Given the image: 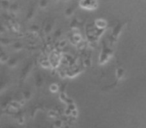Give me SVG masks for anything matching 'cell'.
Segmentation results:
<instances>
[{"label":"cell","mask_w":146,"mask_h":128,"mask_svg":"<svg viewBox=\"0 0 146 128\" xmlns=\"http://www.w3.org/2000/svg\"><path fill=\"white\" fill-rule=\"evenodd\" d=\"M128 22H129L128 20L124 21V22H118L117 24L114 26L113 30H112L111 34H110V36H109V42H110V45H111V46L117 42L120 35H121L122 31H123V29L126 27V25H127Z\"/></svg>","instance_id":"6da1fadb"},{"label":"cell","mask_w":146,"mask_h":128,"mask_svg":"<svg viewBox=\"0 0 146 128\" xmlns=\"http://www.w3.org/2000/svg\"><path fill=\"white\" fill-rule=\"evenodd\" d=\"M33 68H34V61L29 60L24 65V67L21 69L20 77H19V80H20L21 83H24V82L28 79V77L31 75V73H32Z\"/></svg>","instance_id":"7a4b0ae2"},{"label":"cell","mask_w":146,"mask_h":128,"mask_svg":"<svg viewBox=\"0 0 146 128\" xmlns=\"http://www.w3.org/2000/svg\"><path fill=\"white\" fill-rule=\"evenodd\" d=\"M112 56H113V50L104 44L101 49V52H100L99 60H98L99 65H105Z\"/></svg>","instance_id":"3957f363"},{"label":"cell","mask_w":146,"mask_h":128,"mask_svg":"<svg viewBox=\"0 0 146 128\" xmlns=\"http://www.w3.org/2000/svg\"><path fill=\"white\" fill-rule=\"evenodd\" d=\"M125 77V69L122 66H118L115 70V83L112 84L110 87H114L117 85L119 82H121L123 80V78Z\"/></svg>","instance_id":"277c9868"},{"label":"cell","mask_w":146,"mask_h":128,"mask_svg":"<svg viewBox=\"0 0 146 128\" xmlns=\"http://www.w3.org/2000/svg\"><path fill=\"white\" fill-rule=\"evenodd\" d=\"M36 8H37V5L35 3L29 7L28 11L26 13V16H25V22H30L31 20H33L35 14H36Z\"/></svg>","instance_id":"5b68a950"},{"label":"cell","mask_w":146,"mask_h":128,"mask_svg":"<svg viewBox=\"0 0 146 128\" xmlns=\"http://www.w3.org/2000/svg\"><path fill=\"white\" fill-rule=\"evenodd\" d=\"M54 25H55L54 19H50V20L47 21L44 24V27H43V32H44V34L49 35L50 33H52L53 29H54Z\"/></svg>","instance_id":"8992f818"},{"label":"cell","mask_w":146,"mask_h":128,"mask_svg":"<svg viewBox=\"0 0 146 128\" xmlns=\"http://www.w3.org/2000/svg\"><path fill=\"white\" fill-rule=\"evenodd\" d=\"M34 84L37 89H40L44 85V78H43V76L39 72H36L34 74Z\"/></svg>","instance_id":"52a82bcc"},{"label":"cell","mask_w":146,"mask_h":128,"mask_svg":"<svg viewBox=\"0 0 146 128\" xmlns=\"http://www.w3.org/2000/svg\"><path fill=\"white\" fill-rule=\"evenodd\" d=\"M19 61H20V58L18 56H13L11 58H8L6 62V65L8 66L9 68H15L17 65H18Z\"/></svg>","instance_id":"ba28073f"},{"label":"cell","mask_w":146,"mask_h":128,"mask_svg":"<svg viewBox=\"0 0 146 128\" xmlns=\"http://www.w3.org/2000/svg\"><path fill=\"white\" fill-rule=\"evenodd\" d=\"M42 109H43V105H41V104H37V105L33 106L30 110V118H35L36 114Z\"/></svg>","instance_id":"9c48e42d"},{"label":"cell","mask_w":146,"mask_h":128,"mask_svg":"<svg viewBox=\"0 0 146 128\" xmlns=\"http://www.w3.org/2000/svg\"><path fill=\"white\" fill-rule=\"evenodd\" d=\"M75 9H76L75 5H71V6H69L68 8H66V10H65L64 16L66 17V18H71V17H73L74 12H75Z\"/></svg>","instance_id":"30bf717a"},{"label":"cell","mask_w":146,"mask_h":128,"mask_svg":"<svg viewBox=\"0 0 146 128\" xmlns=\"http://www.w3.org/2000/svg\"><path fill=\"white\" fill-rule=\"evenodd\" d=\"M8 85H9V81L8 79H2L0 80V94L3 93L5 90L8 88Z\"/></svg>","instance_id":"8fae6325"},{"label":"cell","mask_w":146,"mask_h":128,"mask_svg":"<svg viewBox=\"0 0 146 128\" xmlns=\"http://www.w3.org/2000/svg\"><path fill=\"white\" fill-rule=\"evenodd\" d=\"M31 98H32V92H31V90H25V91H23L22 101L24 102V103L27 101H29Z\"/></svg>","instance_id":"7c38bea8"},{"label":"cell","mask_w":146,"mask_h":128,"mask_svg":"<svg viewBox=\"0 0 146 128\" xmlns=\"http://www.w3.org/2000/svg\"><path fill=\"white\" fill-rule=\"evenodd\" d=\"M9 12L11 13V14H16L17 12L19 11V4L17 2H13L10 4V7H9Z\"/></svg>","instance_id":"4fadbf2b"},{"label":"cell","mask_w":146,"mask_h":128,"mask_svg":"<svg viewBox=\"0 0 146 128\" xmlns=\"http://www.w3.org/2000/svg\"><path fill=\"white\" fill-rule=\"evenodd\" d=\"M13 43V41L9 38H4V37H0V45L1 46H11Z\"/></svg>","instance_id":"5bb4252c"},{"label":"cell","mask_w":146,"mask_h":128,"mask_svg":"<svg viewBox=\"0 0 146 128\" xmlns=\"http://www.w3.org/2000/svg\"><path fill=\"white\" fill-rule=\"evenodd\" d=\"M11 47H12L14 51H20V50H22V49L24 48V45H23V43L20 42V41H16V42L12 43Z\"/></svg>","instance_id":"9a60e30c"},{"label":"cell","mask_w":146,"mask_h":128,"mask_svg":"<svg viewBox=\"0 0 146 128\" xmlns=\"http://www.w3.org/2000/svg\"><path fill=\"white\" fill-rule=\"evenodd\" d=\"M15 116H16L17 121L19 122L20 124H23L25 121V116L22 112H15Z\"/></svg>","instance_id":"2e32d148"},{"label":"cell","mask_w":146,"mask_h":128,"mask_svg":"<svg viewBox=\"0 0 146 128\" xmlns=\"http://www.w3.org/2000/svg\"><path fill=\"white\" fill-rule=\"evenodd\" d=\"M48 5H49V1H48V0H40V1H39L38 7L41 9V10H45V9L48 7Z\"/></svg>","instance_id":"e0dca14e"},{"label":"cell","mask_w":146,"mask_h":128,"mask_svg":"<svg viewBox=\"0 0 146 128\" xmlns=\"http://www.w3.org/2000/svg\"><path fill=\"white\" fill-rule=\"evenodd\" d=\"M39 30H40V26L37 24H31L30 27H29V31L32 33H37L39 32Z\"/></svg>","instance_id":"ac0fdd59"},{"label":"cell","mask_w":146,"mask_h":128,"mask_svg":"<svg viewBox=\"0 0 146 128\" xmlns=\"http://www.w3.org/2000/svg\"><path fill=\"white\" fill-rule=\"evenodd\" d=\"M10 4V0H1V8L2 9H9Z\"/></svg>","instance_id":"d6986e66"},{"label":"cell","mask_w":146,"mask_h":128,"mask_svg":"<svg viewBox=\"0 0 146 128\" xmlns=\"http://www.w3.org/2000/svg\"><path fill=\"white\" fill-rule=\"evenodd\" d=\"M49 90H50L52 93H56V92L59 90V86L57 85L56 83H53V84H51V85H50V87H49Z\"/></svg>","instance_id":"ffe728a7"},{"label":"cell","mask_w":146,"mask_h":128,"mask_svg":"<svg viewBox=\"0 0 146 128\" xmlns=\"http://www.w3.org/2000/svg\"><path fill=\"white\" fill-rule=\"evenodd\" d=\"M61 35H62V30H61V29H57V30H55L54 35H53V36H54L55 39H59Z\"/></svg>","instance_id":"44dd1931"},{"label":"cell","mask_w":146,"mask_h":128,"mask_svg":"<svg viewBox=\"0 0 146 128\" xmlns=\"http://www.w3.org/2000/svg\"><path fill=\"white\" fill-rule=\"evenodd\" d=\"M5 32H6V28H5L4 25L0 23V33H5Z\"/></svg>","instance_id":"7402d4cb"},{"label":"cell","mask_w":146,"mask_h":128,"mask_svg":"<svg viewBox=\"0 0 146 128\" xmlns=\"http://www.w3.org/2000/svg\"><path fill=\"white\" fill-rule=\"evenodd\" d=\"M61 125H62V124H61V122L59 121V120H58V121H56V122L54 123V126H57V127H60Z\"/></svg>","instance_id":"603a6c76"},{"label":"cell","mask_w":146,"mask_h":128,"mask_svg":"<svg viewBox=\"0 0 146 128\" xmlns=\"http://www.w3.org/2000/svg\"><path fill=\"white\" fill-rule=\"evenodd\" d=\"M0 52H3V50H2V46L0 45Z\"/></svg>","instance_id":"cb8c5ba5"},{"label":"cell","mask_w":146,"mask_h":128,"mask_svg":"<svg viewBox=\"0 0 146 128\" xmlns=\"http://www.w3.org/2000/svg\"><path fill=\"white\" fill-rule=\"evenodd\" d=\"M53 1H54L55 3H57V2H59V1H60V0H53Z\"/></svg>","instance_id":"d4e9b609"},{"label":"cell","mask_w":146,"mask_h":128,"mask_svg":"<svg viewBox=\"0 0 146 128\" xmlns=\"http://www.w3.org/2000/svg\"><path fill=\"white\" fill-rule=\"evenodd\" d=\"M62 1H63V2H68L69 0H62Z\"/></svg>","instance_id":"484cf974"},{"label":"cell","mask_w":146,"mask_h":128,"mask_svg":"<svg viewBox=\"0 0 146 128\" xmlns=\"http://www.w3.org/2000/svg\"><path fill=\"white\" fill-rule=\"evenodd\" d=\"M10 1H11V0H10Z\"/></svg>","instance_id":"4316f807"}]
</instances>
